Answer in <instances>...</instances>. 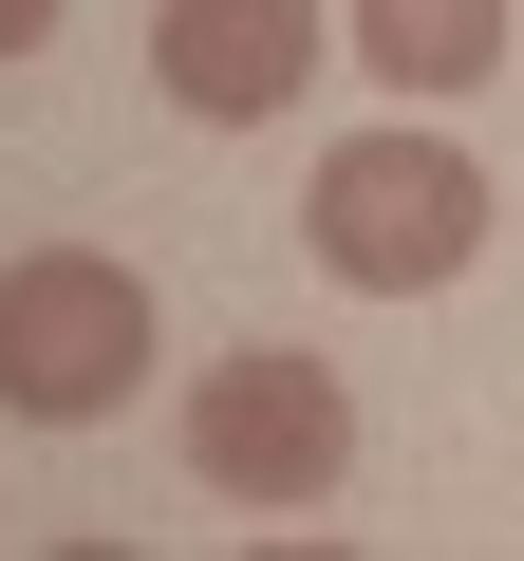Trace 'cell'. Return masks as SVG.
Instances as JSON below:
<instances>
[{
	"label": "cell",
	"mask_w": 524,
	"mask_h": 561,
	"mask_svg": "<svg viewBox=\"0 0 524 561\" xmlns=\"http://www.w3.org/2000/svg\"><path fill=\"white\" fill-rule=\"evenodd\" d=\"M132 375H150V280L113 243H20L0 262V412L20 431H94V412H132Z\"/></svg>",
	"instance_id": "cell-2"
},
{
	"label": "cell",
	"mask_w": 524,
	"mask_h": 561,
	"mask_svg": "<svg viewBox=\"0 0 524 561\" xmlns=\"http://www.w3.org/2000/svg\"><path fill=\"white\" fill-rule=\"evenodd\" d=\"M38 38H57V0H0V57H38Z\"/></svg>",
	"instance_id": "cell-6"
},
{
	"label": "cell",
	"mask_w": 524,
	"mask_h": 561,
	"mask_svg": "<svg viewBox=\"0 0 524 561\" xmlns=\"http://www.w3.org/2000/svg\"><path fill=\"white\" fill-rule=\"evenodd\" d=\"M487 206H505V187H487L431 113H394V131H338V150H319L300 243H319V280H356V300H431V280H468Z\"/></svg>",
	"instance_id": "cell-1"
},
{
	"label": "cell",
	"mask_w": 524,
	"mask_h": 561,
	"mask_svg": "<svg viewBox=\"0 0 524 561\" xmlns=\"http://www.w3.org/2000/svg\"><path fill=\"white\" fill-rule=\"evenodd\" d=\"M338 57H356L375 94L449 113V94H487V76H505V0H338Z\"/></svg>",
	"instance_id": "cell-5"
},
{
	"label": "cell",
	"mask_w": 524,
	"mask_h": 561,
	"mask_svg": "<svg viewBox=\"0 0 524 561\" xmlns=\"http://www.w3.org/2000/svg\"><path fill=\"white\" fill-rule=\"evenodd\" d=\"M187 486L206 505H338L356 486V393L300 337H243L187 375Z\"/></svg>",
	"instance_id": "cell-3"
},
{
	"label": "cell",
	"mask_w": 524,
	"mask_h": 561,
	"mask_svg": "<svg viewBox=\"0 0 524 561\" xmlns=\"http://www.w3.org/2000/svg\"><path fill=\"white\" fill-rule=\"evenodd\" d=\"M338 57V0H150V76L187 131H282Z\"/></svg>",
	"instance_id": "cell-4"
}]
</instances>
